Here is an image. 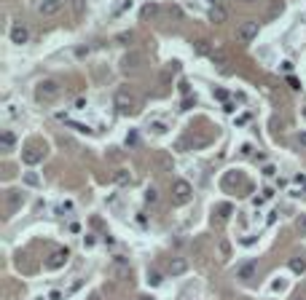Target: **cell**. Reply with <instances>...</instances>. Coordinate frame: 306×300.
Instances as JSON below:
<instances>
[{"label": "cell", "instance_id": "2", "mask_svg": "<svg viewBox=\"0 0 306 300\" xmlns=\"http://www.w3.org/2000/svg\"><path fill=\"white\" fill-rule=\"evenodd\" d=\"M113 102H116V110L121 113V116H132V113L137 110V99L132 97L126 89H118V91H116V99H113Z\"/></svg>", "mask_w": 306, "mask_h": 300}, {"label": "cell", "instance_id": "19", "mask_svg": "<svg viewBox=\"0 0 306 300\" xmlns=\"http://www.w3.org/2000/svg\"><path fill=\"white\" fill-rule=\"evenodd\" d=\"M282 11H285V5H282V3H274V5L269 8V14H266V19H274V16L282 14Z\"/></svg>", "mask_w": 306, "mask_h": 300}, {"label": "cell", "instance_id": "10", "mask_svg": "<svg viewBox=\"0 0 306 300\" xmlns=\"http://www.w3.org/2000/svg\"><path fill=\"white\" fill-rule=\"evenodd\" d=\"M167 271L172 273V276H183V273L188 271V260H183V257H175V260H169Z\"/></svg>", "mask_w": 306, "mask_h": 300}, {"label": "cell", "instance_id": "26", "mask_svg": "<svg viewBox=\"0 0 306 300\" xmlns=\"http://www.w3.org/2000/svg\"><path fill=\"white\" fill-rule=\"evenodd\" d=\"M194 49H196V54H207V43H204V41H196Z\"/></svg>", "mask_w": 306, "mask_h": 300}, {"label": "cell", "instance_id": "39", "mask_svg": "<svg viewBox=\"0 0 306 300\" xmlns=\"http://www.w3.org/2000/svg\"><path fill=\"white\" fill-rule=\"evenodd\" d=\"M304 118H306V108H304Z\"/></svg>", "mask_w": 306, "mask_h": 300}, {"label": "cell", "instance_id": "22", "mask_svg": "<svg viewBox=\"0 0 306 300\" xmlns=\"http://www.w3.org/2000/svg\"><path fill=\"white\" fill-rule=\"evenodd\" d=\"M145 201H148V204H156V201H158L156 188H148V190H145Z\"/></svg>", "mask_w": 306, "mask_h": 300}, {"label": "cell", "instance_id": "27", "mask_svg": "<svg viewBox=\"0 0 306 300\" xmlns=\"http://www.w3.org/2000/svg\"><path fill=\"white\" fill-rule=\"evenodd\" d=\"M126 8H132V0H121V5L116 8V14H124Z\"/></svg>", "mask_w": 306, "mask_h": 300}, {"label": "cell", "instance_id": "15", "mask_svg": "<svg viewBox=\"0 0 306 300\" xmlns=\"http://www.w3.org/2000/svg\"><path fill=\"white\" fill-rule=\"evenodd\" d=\"M290 271L293 273H306V260L304 257H290Z\"/></svg>", "mask_w": 306, "mask_h": 300}, {"label": "cell", "instance_id": "33", "mask_svg": "<svg viewBox=\"0 0 306 300\" xmlns=\"http://www.w3.org/2000/svg\"><path fill=\"white\" fill-rule=\"evenodd\" d=\"M89 51H91L89 46H86V49H78V51H76V57H86V54H89Z\"/></svg>", "mask_w": 306, "mask_h": 300}, {"label": "cell", "instance_id": "24", "mask_svg": "<svg viewBox=\"0 0 306 300\" xmlns=\"http://www.w3.org/2000/svg\"><path fill=\"white\" fill-rule=\"evenodd\" d=\"M116 41H118V43H132V41H135V35H132V32H121Z\"/></svg>", "mask_w": 306, "mask_h": 300}, {"label": "cell", "instance_id": "6", "mask_svg": "<svg viewBox=\"0 0 306 300\" xmlns=\"http://www.w3.org/2000/svg\"><path fill=\"white\" fill-rule=\"evenodd\" d=\"M62 5H65V0H43V3L38 5V11H41V16H54L62 11Z\"/></svg>", "mask_w": 306, "mask_h": 300}, {"label": "cell", "instance_id": "37", "mask_svg": "<svg viewBox=\"0 0 306 300\" xmlns=\"http://www.w3.org/2000/svg\"><path fill=\"white\" fill-rule=\"evenodd\" d=\"M91 300H99V295H91Z\"/></svg>", "mask_w": 306, "mask_h": 300}, {"label": "cell", "instance_id": "17", "mask_svg": "<svg viewBox=\"0 0 306 300\" xmlns=\"http://www.w3.org/2000/svg\"><path fill=\"white\" fill-rule=\"evenodd\" d=\"M140 14H143V19H151V16L158 14V5L156 3H148V5H143V11H140Z\"/></svg>", "mask_w": 306, "mask_h": 300}, {"label": "cell", "instance_id": "5", "mask_svg": "<svg viewBox=\"0 0 306 300\" xmlns=\"http://www.w3.org/2000/svg\"><path fill=\"white\" fill-rule=\"evenodd\" d=\"M68 257H70V252H68V249H57V252H51L49 260H46V268H49V271L62 268V265L68 263Z\"/></svg>", "mask_w": 306, "mask_h": 300}, {"label": "cell", "instance_id": "23", "mask_svg": "<svg viewBox=\"0 0 306 300\" xmlns=\"http://www.w3.org/2000/svg\"><path fill=\"white\" fill-rule=\"evenodd\" d=\"M148 282L153 287H158V284H161V273H158V271H148Z\"/></svg>", "mask_w": 306, "mask_h": 300}, {"label": "cell", "instance_id": "36", "mask_svg": "<svg viewBox=\"0 0 306 300\" xmlns=\"http://www.w3.org/2000/svg\"><path fill=\"white\" fill-rule=\"evenodd\" d=\"M140 300H156V298H148V295H145V298H140Z\"/></svg>", "mask_w": 306, "mask_h": 300}, {"label": "cell", "instance_id": "31", "mask_svg": "<svg viewBox=\"0 0 306 300\" xmlns=\"http://www.w3.org/2000/svg\"><path fill=\"white\" fill-rule=\"evenodd\" d=\"M242 244H244V246H250V244H255V236H244V239H242Z\"/></svg>", "mask_w": 306, "mask_h": 300}, {"label": "cell", "instance_id": "38", "mask_svg": "<svg viewBox=\"0 0 306 300\" xmlns=\"http://www.w3.org/2000/svg\"><path fill=\"white\" fill-rule=\"evenodd\" d=\"M242 3H252V0H242Z\"/></svg>", "mask_w": 306, "mask_h": 300}, {"label": "cell", "instance_id": "9", "mask_svg": "<svg viewBox=\"0 0 306 300\" xmlns=\"http://www.w3.org/2000/svg\"><path fill=\"white\" fill-rule=\"evenodd\" d=\"M140 64H143V57H140L137 51H129V54H124V59H121V67L124 70H137Z\"/></svg>", "mask_w": 306, "mask_h": 300}, {"label": "cell", "instance_id": "35", "mask_svg": "<svg viewBox=\"0 0 306 300\" xmlns=\"http://www.w3.org/2000/svg\"><path fill=\"white\" fill-rule=\"evenodd\" d=\"M298 142H301L304 148H306V131H301V134H298Z\"/></svg>", "mask_w": 306, "mask_h": 300}, {"label": "cell", "instance_id": "21", "mask_svg": "<svg viewBox=\"0 0 306 300\" xmlns=\"http://www.w3.org/2000/svg\"><path fill=\"white\" fill-rule=\"evenodd\" d=\"M116 182H118V185H129V182H132L129 172H118V175H116Z\"/></svg>", "mask_w": 306, "mask_h": 300}, {"label": "cell", "instance_id": "14", "mask_svg": "<svg viewBox=\"0 0 306 300\" xmlns=\"http://www.w3.org/2000/svg\"><path fill=\"white\" fill-rule=\"evenodd\" d=\"M38 161H43V153L41 150H27V153H24V164H30V166H35Z\"/></svg>", "mask_w": 306, "mask_h": 300}, {"label": "cell", "instance_id": "16", "mask_svg": "<svg viewBox=\"0 0 306 300\" xmlns=\"http://www.w3.org/2000/svg\"><path fill=\"white\" fill-rule=\"evenodd\" d=\"M148 129L153 131V134H167V123H164V121H151Z\"/></svg>", "mask_w": 306, "mask_h": 300}, {"label": "cell", "instance_id": "30", "mask_svg": "<svg viewBox=\"0 0 306 300\" xmlns=\"http://www.w3.org/2000/svg\"><path fill=\"white\" fill-rule=\"evenodd\" d=\"M271 290H274V292H277V290H285V282H282V279H277V282L271 284Z\"/></svg>", "mask_w": 306, "mask_h": 300}, {"label": "cell", "instance_id": "4", "mask_svg": "<svg viewBox=\"0 0 306 300\" xmlns=\"http://www.w3.org/2000/svg\"><path fill=\"white\" fill-rule=\"evenodd\" d=\"M258 30H261V24H258V22H244L242 27L236 30V38L242 43H250L252 38H258Z\"/></svg>", "mask_w": 306, "mask_h": 300}, {"label": "cell", "instance_id": "8", "mask_svg": "<svg viewBox=\"0 0 306 300\" xmlns=\"http://www.w3.org/2000/svg\"><path fill=\"white\" fill-rule=\"evenodd\" d=\"M22 204H24V196H22V193L11 190L8 196H5V209H8V215H14V212H16Z\"/></svg>", "mask_w": 306, "mask_h": 300}, {"label": "cell", "instance_id": "12", "mask_svg": "<svg viewBox=\"0 0 306 300\" xmlns=\"http://www.w3.org/2000/svg\"><path fill=\"white\" fill-rule=\"evenodd\" d=\"M14 145H16L14 131H11V129H3V131H0V148H3V150H11Z\"/></svg>", "mask_w": 306, "mask_h": 300}, {"label": "cell", "instance_id": "11", "mask_svg": "<svg viewBox=\"0 0 306 300\" xmlns=\"http://www.w3.org/2000/svg\"><path fill=\"white\" fill-rule=\"evenodd\" d=\"M226 16H229V14H226V8H223V5H218V3L207 11V19H210L212 24H223V22H226Z\"/></svg>", "mask_w": 306, "mask_h": 300}, {"label": "cell", "instance_id": "20", "mask_svg": "<svg viewBox=\"0 0 306 300\" xmlns=\"http://www.w3.org/2000/svg\"><path fill=\"white\" fill-rule=\"evenodd\" d=\"M210 57H212V62H218V64H223L226 62V54L221 49H215V51H210Z\"/></svg>", "mask_w": 306, "mask_h": 300}, {"label": "cell", "instance_id": "3", "mask_svg": "<svg viewBox=\"0 0 306 300\" xmlns=\"http://www.w3.org/2000/svg\"><path fill=\"white\" fill-rule=\"evenodd\" d=\"M191 193H194L191 182H185V180H175V182H172V196H175L177 204H185L191 198Z\"/></svg>", "mask_w": 306, "mask_h": 300}, {"label": "cell", "instance_id": "7", "mask_svg": "<svg viewBox=\"0 0 306 300\" xmlns=\"http://www.w3.org/2000/svg\"><path fill=\"white\" fill-rule=\"evenodd\" d=\"M11 41L16 46H24L30 41V30L24 27V24H14V27H11Z\"/></svg>", "mask_w": 306, "mask_h": 300}, {"label": "cell", "instance_id": "18", "mask_svg": "<svg viewBox=\"0 0 306 300\" xmlns=\"http://www.w3.org/2000/svg\"><path fill=\"white\" fill-rule=\"evenodd\" d=\"M24 182H27L30 188H38V185H41V177H38L35 172H27V175H24Z\"/></svg>", "mask_w": 306, "mask_h": 300}, {"label": "cell", "instance_id": "25", "mask_svg": "<svg viewBox=\"0 0 306 300\" xmlns=\"http://www.w3.org/2000/svg\"><path fill=\"white\" fill-rule=\"evenodd\" d=\"M218 215H221V217H229V215H231V204H221V206H218Z\"/></svg>", "mask_w": 306, "mask_h": 300}, {"label": "cell", "instance_id": "28", "mask_svg": "<svg viewBox=\"0 0 306 300\" xmlns=\"http://www.w3.org/2000/svg\"><path fill=\"white\" fill-rule=\"evenodd\" d=\"M226 97H229V94H226L223 89H215V99H221V102H226Z\"/></svg>", "mask_w": 306, "mask_h": 300}, {"label": "cell", "instance_id": "34", "mask_svg": "<svg viewBox=\"0 0 306 300\" xmlns=\"http://www.w3.org/2000/svg\"><path fill=\"white\" fill-rule=\"evenodd\" d=\"M298 231H306V215H304L301 220H298Z\"/></svg>", "mask_w": 306, "mask_h": 300}, {"label": "cell", "instance_id": "32", "mask_svg": "<svg viewBox=\"0 0 306 300\" xmlns=\"http://www.w3.org/2000/svg\"><path fill=\"white\" fill-rule=\"evenodd\" d=\"M293 182H296V185H306V177H304V175H296V180H293Z\"/></svg>", "mask_w": 306, "mask_h": 300}, {"label": "cell", "instance_id": "1", "mask_svg": "<svg viewBox=\"0 0 306 300\" xmlns=\"http://www.w3.org/2000/svg\"><path fill=\"white\" fill-rule=\"evenodd\" d=\"M62 94V86H59L54 78H46L35 86V99L38 102H54V99Z\"/></svg>", "mask_w": 306, "mask_h": 300}, {"label": "cell", "instance_id": "29", "mask_svg": "<svg viewBox=\"0 0 306 300\" xmlns=\"http://www.w3.org/2000/svg\"><path fill=\"white\" fill-rule=\"evenodd\" d=\"M137 142V134L135 131H129V134H126V145H135Z\"/></svg>", "mask_w": 306, "mask_h": 300}, {"label": "cell", "instance_id": "13", "mask_svg": "<svg viewBox=\"0 0 306 300\" xmlns=\"http://www.w3.org/2000/svg\"><path fill=\"white\" fill-rule=\"evenodd\" d=\"M156 166H158L161 172H172L175 161H172V156H167V153H158V156H156Z\"/></svg>", "mask_w": 306, "mask_h": 300}]
</instances>
